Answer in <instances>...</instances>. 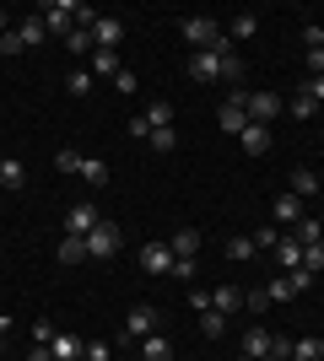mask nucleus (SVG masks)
I'll use <instances>...</instances> for the list:
<instances>
[{
  "label": "nucleus",
  "instance_id": "obj_1",
  "mask_svg": "<svg viewBox=\"0 0 324 361\" xmlns=\"http://www.w3.org/2000/svg\"><path fill=\"white\" fill-rule=\"evenodd\" d=\"M244 114H248V124H270L287 114V97H276V92H244Z\"/></svg>",
  "mask_w": 324,
  "mask_h": 361
},
{
  "label": "nucleus",
  "instance_id": "obj_2",
  "mask_svg": "<svg viewBox=\"0 0 324 361\" xmlns=\"http://www.w3.org/2000/svg\"><path fill=\"white\" fill-rule=\"evenodd\" d=\"M114 254H119V226L97 221L92 232H87V259H114Z\"/></svg>",
  "mask_w": 324,
  "mask_h": 361
},
{
  "label": "nucleus",
  "instance_id": "obj_3",
  "mask_svg": "<svg viewBox=\"0 0 324 361\" xmlns=\"http://www.w3.org/2000/svg\"><path fill=\"white\" fill-rule=\"evenodd\" d=\"M38 16H44L49 32H60V38H65V32L76 27V0H49V6H38Z\"/></svg>",
  "mask_w": 324,
  "mask_h": 361
},
{
  "label": "nucleus",
  "instance_id": "obj_4",
  "mask_svg": "<svg viewBox=\"0 0 324 361\" xmlns=\"http://www.w3.org/2000/svg\"><path fill=\"white\" fill-rule=\"evenodd\" d=\"M97 221H103V216H97V205H92V200H76V205L65 211V238H87V232H92Z\"/></svg>",
  "mask_w": 324,
  "mask_h": 361
},
{
  "label": "nucleus",
  "instance_id": "obj_5",
  "mask_svg": "<svg viewBox=\"0 0 324 361\" xmlns=\"http://www.w3.org/2000/svg\"><path fill=\"white\" fill-rule=\"evenodd\" d=\"M146 334H157V307H152V302H140V307H130V318H124L119 340H146Z\"/></svg>",
  "mask_w": 324,
  "mask_h": 361
},
{
  "label": "nucleus",
  "instance_id": "obj_6",
  "mask_svg": "<svg viewBox=\"0 0 324 361\" xmlns=\"http://www.w3.org/2000/svg\"><path fill=\"white\" fill-rule=\"evenodd\" d=\"M189 81H200V87L222 81V54H216V49H195V54H189Z\"/></svg>",
  "mask_w": 324,
  "mask_h": 361
},
{
  "label": "nucleus",
  "instance_id": "obj_7",
  "mask_svg": "<svg viewBox=\"0 0 324 361\" xmlns=\"http://www.w3.org/2000/svg\"><path fill=\"white\" fill-rule=\"evenodd\" d=\"M216 124H222L227 135H244V124H248V114H244V92H232L227 103L216 108Z\"/></svg>",
  "mask_w": 324,
  "mask_h": 361
},
{
  "label": "nucleus",
  "instance_id": "obj_8",
  "mask_svg": "<svg viewBox=\"0 0 324 361\" xmlns=\"http://www.w3.org/2000/svg\"><path fill=\"white\" fill-rule=\"evenodd\" d=\"M140 270L146 275H173V248L168 243H146V248H140Z\"/></svg>",
  "mask_w": 324,
  "mask_h": 361
},
{
  "label": "nucleus",
  "instance_id": "obj_9",
  "mask_svg": "<svg viewBox=\"0 0 324 361\" xmlns=\"http://www.w3.org/2000/svg\"><path fill=\"white\" fill-rule=\"evenodd\" d=\"M270 216H276V226H281V232H287V226H297V221H303V200H297L292 189H287V195H276V205H270Z\"/></svg>",
  "mask_w": 324,
  "mask_h": 361
},
{
  "label": "nucleus",
  "instance_id": "obj_10",
  "mask_svg": "<svg viewBox=\"0 0 324 361\" xmlns=\"http://www.w3.org/2000/svg\"><path fill=\"white\" fill-rule=\"evenodd\" d=\"M119 38H124V22H119V16H97L92 44H97V49H119Z\"/></svg>",
  "mask_w": 324,
  "mask_h": 361
},
{
  "label": "nucleus",
  "instance_id": "obj_11",
  "mask_svg": "<svg viewBox=\"0 0 324 361\" xmlns=\"http://www.w3.org/2000/svg\"><path fill=\"white\" fill-rule=\"evenodd\" d=\"M238 146H244L248 157H265V151H270V124H244Z\"/></svg>",
  "mask_w": 324,
  "mask_h": 361
},
{
  "label": "nucleus",
  "instance_id": "obj_12",
  "mask_svg": "<svg viewBox=\"0 0 324 361\" xmlns=\"http://www.w3.org/2000/svg\"><path fill=\"white\" fill-rule=\"evenodd\" d=\"M211 307L222 318H238V313H244V291H238V286H216L211 291Z\"/></svg>",
  "mask_w": 324,
  "mask_h": 361
},
{
  "label": "nucleus",
  "instance_id": "obj_13",
  "mask_svg": "<svg viewBox=\"0 0 324 361\" xmlns=\"http://www.w3.org/2000/svg\"><path fill=\"white\" fill-rule=\"evenodd\" d=\"M260 356H270V329L248 324L244 329V361H260Z\"/></svg>",
  "mask_w": 324,
  "mask_h": 361
},
{
  "label": "nucleus",
  "instance_id": "obj_14",
  "mask_svg": "<svg viewBox=\"0 0 324 361\" xmlns=\"http://www.w3.org/2000/svg\"><path fill=\"white\" fill-rule=\"evenodd\" d=\"M168 248H173V259H195L200 254V232H195V226H179L168 238Z\"/></svg>",
  "mask_w": 324,
  "mask_h": 361
},
{
  "label": "nucleus",
  "instance_id": "obj_15",
  "mask_svg": "<svg viewBox=\"0 0 324 361\" xmlns=\"http://www.w3.org/2000/svg\"><path fill=\"white\" fill-rule=\"evenodd\" d=\"M87 71H92V75H108V81H114V75L124 71V65H119V49H92V60H87Z\"/></svg>",
  "mask_w": 324,
  "mask_h": 361
},
{
  "label": "nucleus",
  "instance_id": "obj_16",
  "mask_svg": "<svg viewBox=\"0 0 324 361\" xmlns=\"http://www.w3.org/2000/svg\"><path fill=\"white\" fill-rule=\"evenodd\" d=\"M270 254H276L281 264H287V270H303V243H297L292 232H281V243L270 248Z\"/></svg>",
  "mask_w": 324,
  "mask_h": 361
},
{
  "label": "nucleus",
  "instance_id": "obj_17",
  "mask_svg": "<svg viewBox=\"0 0 324 361\" xmlns=\"http://www.w3.org/2000/svg\"><path fill=\"white\" fill-rule=\"evenodd\" d=\"M49 350H54V361H81V356H87V340H76V334H54V345H49Z\"/></svg>",
  "mask_w": 324,
  "mask_h": 361
},
{
  "label": "nucleus",
  "instance_id": "obj_18",
  "mask_svg": "<svg viewBox=\"0 0 324 361\" xmlns=\"http://www.w3.org/2000/svg\"><path fill=\"white\" fill-rule=\"evenodd\" d=\"M136 345H140V361H173L168 334H146V340H136Z\"/></svg>",
  "mask_w": 324,
  "mask_h": 361
},
{
  "label": "nucleus",
  "instance_id": "obj_19",
  "mask_svg": "<svg viewBox=\"0 0 324 361\" xmlns=\"http://www.w3.org/2000/svg\"><path fill=\"white\" fill-rule=\"evenodd\" d=\"M16 38H22V49H38V44L49 38L44 16H22V27H16Z\"/></svg>",
  "mask_w": 324,
  "mask_h": 361
},
{
  "label": "nucleus",
  "instance_id": "obj_20",
  "mask_svg": "<svg viewBox=\"0 0 324 361\" xmlns=\"http://www.w3.org/2000/svg\"><path fill=\"white\" fill-rule=\"evenodd\" d=\"M65 49H71V54H76V60H92V32H87V27H71V32H65Z\"/></svg>",
  "mask_w": 324,
  "mask_h": 361
},
{
  "label": "nucleus",
  "instance_id": "obj_21",
  "mask_svg": "<svg viewBox=\"0 0 324 361\" xmlns=\"http://www.w3.org/2000/svg\"><path fill=\"white\" fill-rule=\"evenodd\" d=\"M292 361H324V340H319V334H303V340H292Z\"/></svg>",
  "mask_w": 324,
  "mask_h": 361
},
{
  "label": "nucleus",
  "instance_id": "obj_22",
  "mask_svg": "<svg viewBox=\"0 0 324 361\" xmlns=\"http://www.w3.org/2000/svg\"><path fill=\"white\" fill-rule=\"evenodd\" d=\"M0 183H6V189H22V183H28V167L16 162V157H0Z\"/></svg>",
  "mask_w": 324,
  "mask_h": 361
},
{
  "label": "nucleus",
  "instance_id": "obj_23",
  "mask_svg": "<svg viewBox=\"0 0 324 361\" xmlns=\"http://www.w3.org/2000/svg\"><path fill=\"white\" fill-rule=\"evenodd\" d=\"M292 195H297V200L319 195V178H313V167H292Z\"/></svg>",
  "mask_w": 324,
  "mask_h": 361
},
{
  "label": "nucleus",
  "instance_id": "obj_24",
  "mask_svg": "<svg viewBox=\"0 0 324 361\" xmlns=\"http://www.w3.org/2000/svg\"><path fill=\"white\" fill-rule=\"evenodd\" d=\"M292 238L308 248V243H324V226H319V216H303V221L292 226Z\"/></svg>",
  "mask_w": 324,
  "mask_h": 361
},
{
  "label": "nucleus",
  "instance_id": "obj_25",
  "mask_svg": "<svg viewBox=\"0 0 324 361\" xmlns=\"http://www.w3.org/2000/svg\"><path fill=\"white\" fill-rule=\"evenodd\" d=\"M92 81H97V75L87 71V65H76V71L65 75V87H71V97H87V92H92Z\"/></svg>",
  "mask_w": 324,
  "mask_h": 361
},
{
  "label": "nucleus",
  "instance_id": "obj_26",
  "mask_svg": "<svg viewBox=\"0 0 324 361\" xmlns=\"http://www.w3.org/2000/svg\"><path fill=\"white\" fill-rule=\"evenodd\" d=\"M244 313H254V318L270 313V291H265V286H248L244 291Z\"/></svg>",
  "mask_w": 324,
  "mask_h": 361
},
{
  "label": "nucleus",
  "instance_id": "obj_27",
  "mask_svg": "<svg viewBox=\"0 0 324 361\" xmlns=\"http://www.w3.org/2000/svg\"><path fill=\"white\" fill-rule=\"evenodd\" d=\"M200 334H205V340H222V334H227V318L216 313V307H205V313H200Z\"/></svg>",
  "mask_w": 324,
  "mask_h": 361
},
{
  "label": "nucleus",
  "instance_id": "obj_28",
  "mask_svg": "<svg viewBox=\"0 0 324 361\" xmlns=\"http://www.w3.org/2000/svg\"><path fill=\"white\" fill-rule=\"evenodd\" d=\"M146 124L152 130H173V103H146Z\"/></svg>",
  "mask_w": 324,
  "mask_h": 361
},
{
  "label": "nucleus",
  "instance_id": "obj_29",
  "mask_svg": "<svg viewBox=\"0 0 324 361\" xmlns=\"http://www.w3.org/2000/svg\"><path fill=\"white\" fill-rule=\"evenodd\" d=\"M254 32H260V16H254V11H244V16H232L227 38H254Z\"/></svg>",
  "mask_w": 324,
  "mask_h": 361
},
{
  "label": "nucleus",
  "instance_id": "obj_30",
  "mask_svg": "<svg viewBox=\"0 0 324 361\" xmlns=\"http://www.w3.org/2000/svg\"><path fill=\"white\" fill-rule=\"evenodd\" d=\"M87 259V238H65L60 243V264H81Z\"/></svg>",
  "mask_w": 324,
  "mask_h": 361
},
{
  "label": "nucleus",
  "instance_id": "obj_31",
  "mask_svg": "<svg viewBox=\"0 0 324 361\" xmlns=\"http://www.w3.org/2000/svg\"><path fill=\"white\" fill-rule=\"evenodd\" d=\"M260 254V248H254V238H227V259H238V264H244V259H254Z\"/></svg>",
  "mask_w": 324,
  "mask_h": 361
},
{
  "label": "nucleus",
  "instance_id": "obj_32",
  "mask_svg": "<svg viewBox=\"0 0 324 361\" xmlns=\"http://www.w3.org/2000/svg\"><path fill=\"white\" fill-rule=\"evenodd\" d=\"M287 108H292V119H313V114H319V103H313L308 92H297V97H292Z\"/></svg>",
  "mask_w": 324,
  "mask_h": 361
},
{
  "label": "nucleus",
  "instance_id": "obj_33",
  "mask_svg": "<svg viewBox=\"0 0 324 361\" xmlns=\"http://www.w3.org/2000/svg\"><path fill=\"white\" fill-rule=\"evenodd\" d=\"M114 92H119V97H136V92H140V75L136 71H119V75H114Z\"/></svg>",
  "mask_w": 324,
  "mask_h": 361
},
{
  "label": "nucleus",
  "instance_id": "obj_34",
  "mask_svg": "<svg viewBox=\"0 0 324 361\" xmlns=\"http://www.w3.org/2000/svg\"><path fill=\"white\" fill-rule=\"evenodd\" d=\"M303 270H308V275L324 270V243H308V248H303Z\"/></svg>",
  "mask_w": 324,
  "mask_h": 361
},
{
  "label": "nucleus",
  "instance_id": "obj_35",
  "mask_svg": "<svg viewBox=\"0 0 324 361\" xmlns=\"http://www.w3.org/2000/svg\"><path fill=\"white\" fill-rule=\"evenodd\" d=\"M81 178H87V183H108V162L87 157V162H81Z\"/></svg>",
  "mask_w": 324,
  "mask_h": 361
},
{
  "label": "nucleus",
  "instance_id": "obj_36",
  "mask_svg": "<svg viewBox=\"0 0 324 361\" xmlns=\"http://www.w3.org/2000/svg\"><path fill=\"white\" fill-rule=\"evenodd\" d=\"M195 259H173V281H184V286H195Z\"/></svg>",
  "mask_w": 324,
  "mask_h": 361
},
{
  "label": "nucleus",
  "instance_id": "obj_37",
  "mask_svg": "<svg viewBox=\"0 0 324 361\" xmlns=\"http://www.w3.org/2000/svg\"><path fill=\"white\" fill-rule=\"evenodd\" d=\"M81 162H87L81 151H60V157H54V167H60V173H81Z\"/></svg>",
  "mask_w": 324,
  "mask_h": 361
},
{
  "label": "nucleus",
  "instance_id": "obj_38",
  "mask_svg": "<svg viewBox=\"0 0 324 361\" xmlns=\"http://www.w3.org/2000/svg\"><path fill=\"white\" fill-rule=\"evenodd\" d=\"M281 243V226L270 221V226H260V232H254V248H276Z\"/></svg>",
  "mask_w": 324,
  "mask_h": 361
},
{
  "label": "nucleus",
  "instance_id": "obj_39",
  "mask_svg": "<svg viewBox=\"0 0 324 361\" xmlns=\"http://www.w3.org/2000/svg\"><path fill=\"white\" fill-rule=\"evenodd\" d=\"M270 361H292V340L287 334H270Z\"/></svg>",
  "mask_w": 324,
  "mask_h": 361
},
{
  "label": "nucleus",
  "instance_id": "obj_40",
  "mask_svg": "<svg viewBox=\"0 0 324 361\" xmlns=\"http://www.w3.org/2000/svg\"><path fill=\"white\" fill-rule=\"evenodd\" d=\"M146 146H152V151H173V146H179V135H173V130H152Z\"/></svg>",
  "mask_w": 324,
  "mask_h": 361
},
{
  "label": "nucleus",
  "instance_id": "obj_41",
  "mask_svg": "<svg viewBox=\"0 0 324 361\" xmlns=\"http://www.w3.org/2000/svg\"><path fill=\"white\" fill-rule=\"evenodd\" d=\"M87 361H114V345L108 340H87Z\"/></svg>",
  "mask_w": 324,
  "mask_h": 361
},
{
  "label": "nucleus",
  "instance_id": "obj_42",
  "mask_svg": "<svg viewBox=\"0 0 324 361\" xmlns=\"http://www.w3.org/2000/svg\"><path fill=\"white\" fill-rule=\"evenodd\" d=\"M238 75H244V60H238V54H222V81H238Z\"/></svg>",
  "mask_w": 324,
  "mask_h": 361
},
{
  "label": "nucleus",
  "instance_id": "obj_43",
  "mask_svg": "<svg viewBox=\"0 0 324 361\" xmlns=\"http://www.w3.org/2000/svg\"><path fill=\"white\" fill-rule=\"evenodd\" d=\"M0 54H22V38H16V27L0 32Z\"/></svg>",
  "mask_w": 324,
  "mask_h": 361
},
{
  "label": "nucleus",
  "instance_id": "obj_44",
  "mask_svg": "<svg viewBox=\"0 0 324 361\" xmlns=\"http://www.w3.org/2000/svg\"><path fill=\"white\" fill-rule=\"evenodd\" d=\"M54 334H60L54 324H32V340H38V345H54Z\"/></svg>",
  "mask_w": 324,
  "mask_h": 361
},
{
  "label": "nucleus",
  "instance_id": "obj_45",
  "mask_svg": "<svg viewBox=\"0 0 324 361\" xmlns=\"http://www.w3.org/2000/svg\"><path fill=\"white\" fill-rule=\"evenodd\" d=\"M130 135H136V140H152V124H146V114H136V119H130Z\"/></svg>",
  "mask_w": 324,
  "mask_h": 361
},
{
  "label": "nucleus",
  "instance_id": "obj_46",
  "mask_svg": "<svg viewBox=\"0 0 324 361\" xmlns=\"http://www.w3.org/2000/svg\"><path fill=\"white\" fill-rule=\"evenodd\" d=\"M189 302H195V313H205V307H211V291H205V286H189Z\"/></svg>",
  "mask_w": 324,
  "mask_h": 361
},
{
  "label": "nucleus",
  "instance_id": "obj_47",
  "mask_svg": "<svg viewBox=\"0 0 324 361\" xmlns=\"http://www.w3.org/2000/svg\"><path fill=\"white\" fill-rule=\"evenodd\" d=\"M303 92H308L313 103H324V75H308V81H303Z\"/></svg>",
  "mask_w": 324,
  "mask_h": 361
},
{
  "label": "nucleus",
  "instance_id": "obj_48",
  "mask_svg": "<svg viewBox=\"0 0 324 361\" xmlns=\"http://www.w3.org/2000/svg\"><path fill=\"white\" fill-rule=\"evenodd\" d=\"M303 44H308V49H324V27H303Z\"/></svg>",
  "mask_w": 324,
  "mask_h": 361
},
{
  "label": "nucleus",
  "instance_id": "obj_49",
  "mask_svg": "<svg viewBox=\"0 0 324 361\" xmlns=\"http://www.w3.org/2000/svg\"><path fill=\"white\" fill-rule=\"evenodd\" d=\"M308 71H313V75H324V49H308Z\"/></svg>",
  "mask_w": 324,
  "mask_h": 361
},
{
  "label": "nucleus",
  "instance_id": "obj_50",
  "mask_svg": "<svg viewBox=\"0 0 324 361\" xmlns=\"http://www.w3.org/2000/svg\"><path fill=\"white\" fill-rule=\"evenodd\" d=\"M28 361H54V350H49V345H32V356Z\"/></svg>",
  "mask_w": 324,
  "mask_h": 361
},
{
  "label": "nucleus",
  "instance_id": "obj_51",
  "mask_svg": "<svg viewBox=\"0 0 324 361\" xmlns=\"http://www.w3.org/2000/svg\"><path fill=\"white\" fill-rule=\"evenodd\" d=\"M0 32H6V11H0Z\"/></svg>",
  "mask_w": 324,
  "mask_h": 361
},
{
  "label": "nucleus",
  "instance_id": "obj_52",
  "mask_svg": "<svg viewBox=\"0 0 324 361\" xmlns=\"http://www.w3.org/2000/svg\"><path fill=\"white\" fill-rule=\"evenodd\" d=\"M319 226H324V216H319Z\"/></svg>",
  "mask_w": 324,
  "mask_h": 361
},
{
  "label": "nucleus",
  "instance_id": "obj_53",
  "mask_svg": "<svg viewBox=\"0 0 324 361\" xmlns=\"http://www.w3.org/2000/svg\"><path fill=\"white\" fill-rule=\"evenodd\" d=\"M81 361H87V356H81Z\"/></svg>",
  "mask_w": 324,
  "mask_h": 361
}]
</instances>
